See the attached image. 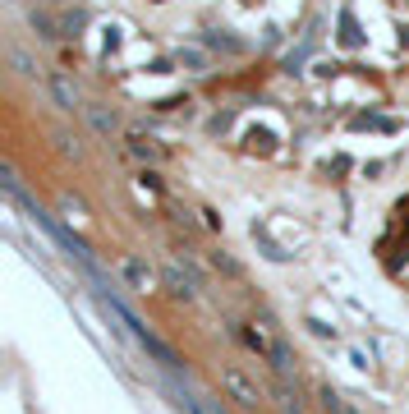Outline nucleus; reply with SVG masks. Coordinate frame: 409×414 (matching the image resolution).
I'll return each mask as SVG.
<instances>
[{
	"label": "nucleus",
	"mask_w": 409,
	"mask_h": 414,
	"mask_svg": "<svg viewBox=\"0 0 409 414\" xmlns=\"http://www.w3.org/2000/svg\"><path fill=\"white\" fill-rule=\"evenodd\" d=\"M56 143H60V152H65V157H78V143L65 134V129H56Z\"/></svg>",
	"instance_id": "nucleus-10"
},
{
	"label": "nucleus",
	"mask_w": 409,
	"mask_h": 414,
	"mask_svg": "<svg viewBox=\"0 0 409 414\" xmlns=\"http://www.w3.org/2000/svg\"><path fill=\"white\" fill-rule=\"evenodd\" d=\"M180 60L194 65V69H202V65H207V60H202V51H180Z\"/></svg>",
	"instance_id": "nucleus-13"
},
{
	"label": "nucleus",
	"mask_w": 409,
	"mask_h": 414,
	"mask_svg": "<svg viewBox=\"0 0 409 414\" xmlns=\"http://www.w3.org/2000/svg\"><path fill=\"white\" fill-rule=\"evenodd\" d=\"M129 152H134L138 161H156V157H161V148H156V143H148L143 134H129Z\"/></svg>",
	"instance_id": "nucleus-7"
},
{
	"label": "nucleus",
	"mask_w": 409,
	"mask_h": 414,
	"mask_svg": "<svg viewBox=\"0 0 409 414\" xmlns=\"http://www.w3.org/2000/svg\"><path fill=\"white\" fill-rule=\"evenodd\" d=\"M120 276L129 281V286H134L138 295H148V290H152V267H148L143 258H120Z\"/></svg>",
	"instance_id": "nucleus-2"
},
{
	"label": "nucleus",
	"mask_w": 409,
	"mask_h": 414,
	"mask_svg": "<svg viewBox=\"0 0 409 414\" xmlns=\"http://www.w3.org/2000/svg\"><path fill=\"white\" fill-rule=\"evenodd\" d=\"M276 400H281V410H285V414H303L299 391H290V382H285V378H276Z\"/></svg>",
	"instance_id": "nucleus-6"
},
{
	"label": "nucleus",
	"mask_w": 409,
	"mask_h": 414,
	"mask_svg": "<svg viewBox=\"0 0 409 414\" xmlns=\"http://www.w3.org/2000/svg\"><path fill=\"white\" fill-rule=\"evenodd\" d=\"M161 276H166V286H170L175 299H194V295H198V281H194V276H180V267H166Z\"/></svg>",
	"instance_id": "nucleus-4"
},
{
	"label": "nucleus",
	"mask_w": 409,
	"mask_h": 414,
	"mask_svg": "<svg viewBox=\"0 0 409 414\" xmlns=\"http://www.w3.org/2000/svg\"><path fill=\"white\" fill-rule=\"evenodd\" d=\"M88 120H92V129H97V134H115V111L110 106H88Z\"/></svg>",
	"instance_id": "nucleus-5"
},
{
	"label": "nucleus",
	"mask_w": 409,
	"mask_h": 414,
	"mask_svg": "<svg viewBox=\"0 0 409 414\" xmlns=\"http://www.w3.org/2000/svg\"><path fill=\"white\" fill-rule=\"evenodd\" d=\"M32 28L42 32V37H60V32H56V19L42 14V10H32Z\"/></svg>",
	"instance_id": "nucleus-8"
},
{
	"label": "nucleus",
	"mask_w": 409,
	"mask_h": 414,
	"mask_svg": "<svg viewBox=\"0 0 409 414\" xmlns=\"http://www.w3.org/2000/svg\"><path fill=\"white\" fill-rule=\"evenodd\" d=\"M340 28H345V42H349V46H359V28H354V19L340 14Z\"/></svg>",
	"instance_id": "nucleus-11"
},
{
	"label": "nucleus",
	"mask_w": 409,
	"mask_h": 414,
	"mask_svg": "<svg viewBox=\"0 0 409 414\" xmlns=\"http://www.w3.org/2000/svg\"><path fill=\"white\" fill-rule=\"evenodd\" d=\"M10 60H14V69H19V74H28V78H37V65L28 60V51H19V46H14V51H10Z\"/></svg>",
	"instance_id": "nucleus-9"
},
{
	"label": "nucleus",
	"mask_w": 409,
	"mask_h": 414,
	"mask_svg": "<svg viewBox=\"0 0 409 414\" xmlns=\"http://www.w3.org/2000/svg\"><path fill=\"white\" fill-rule=\"evenodd\" d=\"M221 387H226V396L235 400V405H244V410H258V405H262L258 387L248 382V378H244L239 368H226V373H221Z\"/></svg>",
	"instance_id": "nucleus-1"
},
{
	"label": "nucleus",
	"mask_w": 409,
	"mask_h": 414,
	"mask_svg": "<svg viewBox=\"0 0 409 414\" xmlns=\"http://www.w3.org/2000/svg\"><path fill=\"white\" fill-rule=\"evenodd\" d=\"M207 46H221V51H244L235 37H207Z\"/></svg>",
	"instance_id": "nucleus-12"
},
{
	"label": "nucleus",
	"mask_w": 409,
	"mask_h": 414,
	"mask_svg": "<svg viewBox=\"0 0 409 414\" xmlns=\"http://www.w3.org/2000/svg\"><path fill=\"white\" fill-rule=\"evenodd\" d=\"M46 88H51V97H56V106H60V111H74L78 106V88L69 83V78L56 74V78H46Z\"/></svg>",
	"instance_id": "nucleus-3"
}]
</instances>
